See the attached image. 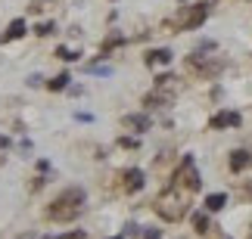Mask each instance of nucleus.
Listing matches in <instances>:
<instances>
[{
	"instance_id": "nucleus-2",
	"label": "nucleus",
	"mask_w": 252,
	"mask_h": 239,
	"mask_svg": "<svg viewBox=\"0 0 252 239\" xmlns=\"http://www.w3.org/2000/svg\"><path fill=\"white\" fill-rule=\"evenodd\" d=\"M156 214L165 217V221H181L187 214V196H181V189L168 186L165 193L156 199Z\"/></svg>"
},
{
	"instance_id": "nucleus-3",
	"label": "nucleus",
	"mask_w": 252,
	"mask_h": 239,
	"mask_svg": "<svg viewBox=\"0 0 252 239\" xmlns=\"http://www.w3.org/2000/svg\"><path fill=\"white\" fill-rule=\"evenodd\" d=\"M174 189H187V193H196L202 186V180L196 174V168H193V159H184V165L174 171V180H171Z\"/></svg>"
},
{
	"instance_id": "nucleus-11",
	"label": "nucleus",
	"mask_w": 252,
	"mask_h": 239,
	"mask_svg": "<svg viewBox=\"0 0 252 239\" xmlns=\"http://www.w3.org/2000/svg\"><path fill=\"white\" fill-rule=\"evenodd\" d=\"M171 62V50H150L147 53V65H168Z\"/></svg>"
},
{
	"instance_id": "nucleus-6",
	"label": "nucleus",
	"mask_w": 252,
	"mask_h": 239,
	"mask_svg": "<svg viewBox=\"0 0 252 239\" xmlns=\"http://www.w3.org/2000/svg\"><path fill=\"white\" fill-rule=\"evenodd\" d=\"M143 184H147V174H143L140 168H128V171H125V189H128V193L143 189Z\"/></svg>"
},
{
	"instance_id": "nucleus-18",
	"label": "nucleus",
	"mask_w": 252,
	"mask_h": 239,
	"mask_svg": "<svg viewBox=\"0 0 252 239\" xmlns=\"http://www.w3.org/2000/svg\"><path fill=\"white\" fill-rule=\"evenodd\" d=\"M143 239H159V230L156 227H147V230H143Z\"/></svg>"
},
{
	"instance_id": "nucleus-10",
	"label": "nucleus",
	"mask_w": 252,
	"mask_h": 239,
	"mask_svg": "<svg viewBox=\"0 0 252 239\" xmlns=\"http://www.w3.org/2000/svg\"><path fill=\"white\" fill-rule=\"evenodd\" d=\"M22 34H25V19H13L3 31V41H16V37H22Z\"/></svg>"
},
{
	"instance_id": "nucleus-19",
	"label": "nucleus",
	"mask_w": 252,
	"mask_h": 239,
	"mask_svg": "<svg viewBox=\"0 0 252 239\" xmlns=\"http://www.w3.org/2000/svg\"><path fill=\"white\" fill-rule=\"evenodd\" d=\"M119 143H122V146H128V149H134V146H137V140H131V137H122Z\"/></svg>"
},
{
	"instance_id": "nucleus-13",
	"label": "nucleus",
	"mask_w": 252,
	"mask_h": 239,
	"mask_svg": "<svg viewBox=\"0 0 252 239\" xmlns=\"http://www.w3.org/2000/svg\"><path fill=\"white\" fill-rule=\"evenodd\" d=\"M69 72H63V75H56V78L53 81H47V87H50V90H65V87H69Z\"/></svg>"
},
{
	"instance_id": "nucleus-4",
	"label": "nucleus",
	"mask_w": 252,
	"mask_h": 239,
	"mask_svg": "<svg viewBox=\"0 0 252 239\" xmlns=\"http://www.w3.org/2000/svg\"><path fill=\"white\" fill-rule=\"evenodd\" d=\"M209 6H212V3H196V6H193L190 13L181 19V28H184V31H190V28H199L202 22H206V16H209Z\"/></svg>"
},
{
	"instance_id": "nucleus-15",
	"label": "nucleus",
	"mask_w": 252,
	"mask_h": 239,
	"mask_svg": "<svg viewBox=\"0 0 252 239\" xmlns=\"http://www.w3.org/2000/svg\"><path fill=\"white\" fill-rule=\"evenodd\" d=\"M193 224H196V230H199V233H206V230H209V217H206V214H193Z\"/></svg>"
},
{
	"instance_id": "nucleus-8",
	"label": "nucleus",
	"mask_w": 252,
	"mask_h": 239,
	"mask_svg": "<svg viewBox=\"0 0 252 239\" xmlns=\"http://www.w3.org/2000/svg\"><path fill=\"white\" fill-rule=\"evenodd\" d=\"M252 165V156L246 149H234L230 152V171H246Z\"/></svg>"
},
{
	"instance_id": "nucleus-22",
	"label": "nucleus",
	"mask_w": 252,
	"mask_h": 239,
	"mask_svg": "<svg viewBox=\"0 0 252 239\" xmlns=\"http://www.w3.org/2000/svg\"><path fill=\"white\" fill-rule=\"evenodd\" d=\"M112 239H122V236H112Z\"/></svg>"
},
{
	"instance_id": "nucleus-20",
	"label": "nucleus",
	"mask_w": 252,
	"mask_h": 239,
	"mask_svg": "<svg viewBox=\"0 0 252 239\" xmlns=\"http://www.w3.org/2000/svg\"><path fill=\"white\" fill-rule=\"evenodd\" d=\"M243 193H246V196H252V180H246V186H243Z\"/></svg>"
},
{
	"instance_id": "nucleus-16",
	"label": "nucleus",
	"mask_w": 252,
	"mask_h": 239,
	"mask_svg": "<svg viewBox=\"0 0 252 239\" xmlns=\"http://www.w3.org/2000/svg\"><path fill=\"white\" fill-rule=\"evenodd\" d=\"M47 239H84V230H75V233H65V236H47Z\"/></svg>"
},
{
	"instance_id": "nucleus-21",
	"label": "nucleus",
	"mask_w": 252,
	"mask_h": 239,
	"mask_svg": "<svg viewBox=\"0 0 252 239\" xmlns=\"http://www.w3.org/2000/svg\"><path fill=\"white\" fill-rule=\"evenodd\" d=\"M6 146H9V140H6V137H0V149H6Z\"/></svg>"
},
{
	"instance_id": "nucleus-17",
	"label": "nucleus",
	"mask_w": 252,
	"mask_h": 239,
	"mask_svg": "<svg viewBox=\"0 0 252 239\" xmlns=\"http://www.w3.org/2000/svg\"><path fill=\"white\" fill-rule=\"evenodd\" d=\"M34 31H37V34H50V31H53V22H41Z\"/></svg>"
},
{
	"instance_id": "nucleus-12",
	"label": "nucleus",
	"mask_w": 252,
	"mask_h": 239,
	"mask_svg": "<svg viewBox=\"0 0 252 239\" xmlns=\"http://www.w3.org/2000/svg\"><path fill=\"white\" fill-rule=\"evenodd\" d=\"M224 202H227L224 193H209V196H206V212H221V208H224Z\"/></svg>"
},
{
	"instance_id": "nucleus-9",
	"label": "nucleus",
	"mask_w": 252,
	"mask_h": 239,
	"mask_svg": "<svg viewBox=\"0 0 252 239\" xmlns=\"http://www.w3.org/2000/svg\"><path fill=\"white\" fill-rule=\"evenodd\" d=\"M125 128H131L134 133L150 131V118L147 115H125Z\"/></svg>"
},
{
	"instance_id": "nucleus-1",
	"label": "nucleus",
	"mask_w": 252,
	"mask_h": 239,
	"mask_svg": "<svg viewBox=\"0 0 252 239\" xmlns=\"http://www.w3.org/2000/svg\"><path fill=\"white\" fill-rule=\"evenodd\" d=\"M84 202H87L84 189L81 186H69V189H63V193L47 205V217H50V221H60V224L75 221V217L84 212Z\"/></svg>"
},
{
	"instance_id": "nucleus-14",
	"label": "nucleus",
	"mask_w": 252,
	"mask_h": 239,
	"mask_svg": "<svg viewBox=\"0 0 252 239\" xmlns=\"http://www.w3.org/2000/svg\"><path fill=\"white\" fill-rule=\"evenodd\" d=\"M56 56H60V59H65V62H75L78 59V50H69V47H56Z\"/></svg>"
},
{
	"instance_id": "nucleus-7",
	"label": "nucleus",
	"mask_w": 252,
	"mask_h": 239,
	"mask_svg": "<svg viewBox=\"0 0 252 239\" xmlns=\"http://www.w3.org/2000/svg\"><path fill=\"white\" fill-rule=\"evenodd\" d=\"M240 112H218L215 118H212V128L215 131H224V128H240Z\"/></svg>"
},
{
	"instance_id": "nucleus-5",
	"label": "nucleus",
	"mask_w": 252,
	"mask_h": 239,
	"mask_svg": "<svg viewBox=\"0 0 252 239\" xmlns=\"http://www.w3.org/2000/svg\"><path fill=\"white\" fill-rule=\"evenodd\" d=\"M187 69H193V72H199V75H215L218 69H221V62H215V59H206V56H187Z\"/></svg>"
}]
</instances>
